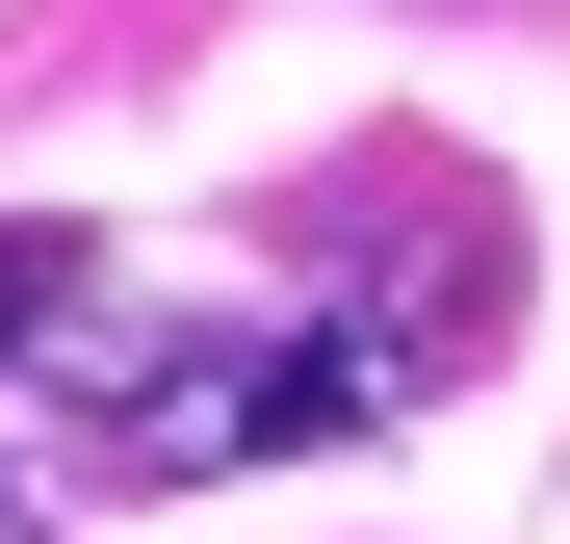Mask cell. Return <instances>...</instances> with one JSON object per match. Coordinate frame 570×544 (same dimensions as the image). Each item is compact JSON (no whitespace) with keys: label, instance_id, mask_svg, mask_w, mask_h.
I'll use <instances>...</instances> for the list:
<instances>
[{"label":"cell","instance_id":"1","mask_svg":"<svg viewBox=\"0 0 570 544\" xmlns=\"http://www.w3.org/2000/svg\"><path fill=\"white\" fill-rule=\"evenodd\" d=\"M27 389L78 415V467L130 493H208V467H285V441H363V337H285V311H78Z\"/></svg>","mask_w":570,"mask_h":544},{"label":"cell","instance_id":"2","mask_svg":"<svg viewBox=\"0 0 570 544\" xmlns=\"http://www.w3.org/2000/svg\"><path fill=\"white\" fill-rule=\"evenodd\" d=\"M0 544H52V441L27 415H0Z\"/></svg>","mask_w":570,"mask_h":544}]
</instances>
